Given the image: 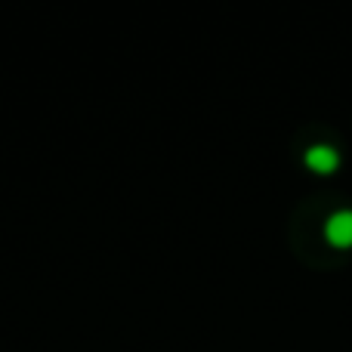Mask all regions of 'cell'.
I'll list each match as a JSON object with an SVG mask.
<instances>
[{
	"label": "cell",
	"instance_id": "2",
	"mask_svg": "<svg viewBox=\"0 0 352 352\" xmlns=\"http://www.w3.org/2000/svg\"><path fill=\"white\" fill-rule=\"evenodd\" d=\"M306 167L318 176H328L340 167V155H337L331 146H312L309 152H306Z\"/></svg>",
	"mask_w": 352,
	"mask_h": 352
},
{
	"label": "cell",
	"instance_id": "1",
	"mask_svg": "<svg viewBox=\"0 0 352 352\" xmlns=\"http://www.w3.org/2000/svg\"><path fill=\"white\" fill-rule=\"evenodd\" d=\"M324 235L334 248H352V210H340L328 219Z\"/></svg>",
	"mask_w": 352,
	"mask_h": 352
}]
</instances>
